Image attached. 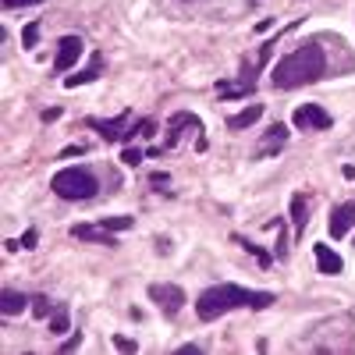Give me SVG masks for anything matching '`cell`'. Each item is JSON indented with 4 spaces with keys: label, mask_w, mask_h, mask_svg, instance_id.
I'll use <instances>...</instances> for the list:
<instances>
[{
    "label": "cell",
    "mask_w": 355,
    "mask_h": 355,
    "mask_svg": "<svg viewBox=\"0 0 355 355\" xmlns=\"http://www.w3.org/2000/svg\"><path fill=\"white\" fill-rule=\"evenodd\" d=\"M291 224H295V234H306V227H309V199H306V192H295L291 196Z\"/></svg>",
    "instance_id": "12"
},
{
    "label": "cell",
    "mask_w": 355,
    "mask_h": 355,
    "mask_svg": "<svg viewBox=\"0 0 355 355\" xmlns=\"http://www.w3.org/2000/svg\"><path fill=\"white\" fill-rule=\"evenodd\" d=\"M82 153H85V150H82V146H68V150H64L61 157H82Z\"/></svg>",
    "instance_id": "30"
},
{
    "label": "cell",
    "mask_w": 355,
    "mask_h": 355,
    "mask_svg": "<svg viewBox=\"0 0 355 355\" xmlns=\"http://www.w3.org/2000/svg\"><path fill=\"white\" fill-rule=\"evenodd\" d=\"M25 306H33V299H28V295H21V291H11V288H4V291H0V313H4V316H18Z\"/></svg>",
    "instance_id": "13"
},
{
    "label": "cell",
    "mask_w": 355,
    "mask_h": 355,
    "mask_svg": "<svg viewBox=\"0 0 355 355\" xmlns=\"http://www.w3.org/2000/svg\"><path fill=\"white\" fill-rule=\"evenodd\" d=\"M259 117H263V103H249L245 110H239V114H231V117H227V128H231V132H242V128L256 125Z\"/></svg>",
    "instance_id": "14"
},
{
    "label": "cell",
    "mask_w": 355,
    "mask_h": 355,
    "mask_svg": "<svg viewBox=\"0 0 355 355\" xmlns=\"http://www.w3.org/2000/svg\"><path fill=\"white\" fill-rule=\"evenodd\" d=\"M274 306V291H245L239 284H214L196 299V316L202 323H214L234 309H266Z\"/></svg>",
    "instance_id": "2"
},
{
    "label": "cell",
    "mask_w": 355,
    "mask_h": 355,
    "mask_svg": "<svg viewBox=\"0 0 355 355\" xmlns=\"http://www.w3.org/2000/svg\"><path fill=\"white\" fill-rule=\"evenodd\" d=\"M50 189L61 199H68V202H85V199H96L100 182H96V174L89 167H64V171L53 174Z\"/></svg>",
    "instance_id": "3"
},
{
    "label": "cell",
    "mask_w": 355,
    "mask_h": 355,
    "mask_svg": "<svg viewBox=\"0 0 355 355\" xmlns=\"http://www.w3.org/2000/svg\"><path fill=\"white\" fill-rule=\"evenodd\" d=\"M114 348H121V352H135L139 345H135V341H128V338H114Z\"/></svg>",
    "instance_id": "26"
},
{
    "label": "cell",
    "mask_w": 355,
    "mask_h": 355,
    "mask_svg": "<svg viewBox=\"0 0 355 355\" xmlns=\"http://www.w3.org/2000/svg\"><path fill=\"white\" fill-rule=\"evenodd\" d=\"M270 25H274V18H263V21H256V33H266Z\"/></svg>",
    "instance_id": "31"
},
{
    "label": "cell",
    "mask_w": 355,
    "mask_h": 355,
    "mask_svg": "<svg viewBox=\"0 0 355 355\" xmlns=\"http://www.w3.org/2000/svg\"><path fill=\"white\" fill-rule=\"evenodd\" d=\"M36 242H40V234H36L33 227H28V231L21 234V249H36Z\"/></svg>",
    "instance_id": "24"
},
{
    "label": "cell",
    "mask_w": 355,
    "mask_h": 355,
    "mask_svg": "<svg viewBox=\"0 0 355 355\" xmlns=\"http://www.w3.org/2000/svg\"><path fill=\"white\" fill-rule=\"evenodd\" d=\"M36 43H40V21H28L21 28V46L25 50H36Z\"/></svg>",
    "instance_id": "19"
},
{
    "label": "cell",
    "mask_w": 355,
    "mask_h": 355,
    "mask_svg": "<svg viewBox=\"0 0 355 355\" xmlns=\"http://www.w3.org/2000/svg\"><path fill=\"white\" fill-rule=\"evenodd\" d=\"M189 128L202 135V121H199V114H192V110H174V114H171V121H167V135H164L167 150H174V146L182 142V135H185Z\"/></svg>",
    "instance_id": "5"
},
{
    "label": "cell",
    "mask_w": 355,
    "mask_h": 355,
    "mask_svg": "<svg viewBox=\"0 0 355 355\" xmlns=\"http://www.w3.org/2000/svg\"><path fill=\"white\" fill-rule=\"evenodd\" d=\"M274 256H277V259L288 256V231H284V227H281V234H277V249H274Z\"/></svg>",
    "instance_id": "23"
},
{
    "label": "cell",
    "mask_w": 355,
    "mask_h": 355,
    "mask_svg": "<svg viewBox=\"0 0 355 355\" xmlns=\"http://www.w3.org/2000/svg\"><path fill=\"white\" fill-rule=\"evenodd\" d=\"M57 306L46 299V295H33V316H40V320H50V313H53Z\"/></svg>",
    "instance_id": "18"
},
{
    "label": "cell",
    "mask_w": 355,
    "mask_h": 355,
    "mask_svg": "<svg viewBox=\"0 0 355 355\" xmlns=\"http://www.w3.org/2000/svg\"><path fill=\"white\" fill-rule=\"evenodd\" d=\"M157 132V121H153V117H142V121H135L128 132H125V139L121 142H132V139H150Z\"/></svg>",
    "instance_id": "16"
},
{
    "label": "cell",
    "mask_w": 355,
    "mask_h": 355,
    "mask_svg": "<svg viewBox=\"0 0 355 355\" xmlns=\"http://www.w3.org/2000/svg\"><path fill=\"white\" fill-rule=\"evenodd\" d=\"M121 164H128V167H139V164H142V150H135V146H128V150L121 153Z\"/></svg>",
    "instance_id": "22"
},
{
    "label": "cell",
    "mask_w": 355,
    "mask_h": 355,
    "mask_svg": "<svg viewBox=\"0 0 355 355\" xmlns=\"http://www.w3.org/2000/svg\"><path fill=\"white\" fill-rule=\"evenodd\" d=\"M234 242H239V245H242V249H245V252H252V256H256V259H259V266H270V256H266V252H263V249H256V245H252V242H249V239H242V234H234Z\"/></svg>",
    "instance_id": "21"
},
{
    "label": "cell",
    "mask_w": 355,
    "mask_h": 355,
    "mask_svg": "<svg viewBox=\"0 0 355 355\" xmlns=\"http://www.w3.org/2000/svg\"><path fill=\"white\" fill-rule=\"evenodd\" d=\"M291 125L299 132H327L334 125V117L327 114V107H320V103H302V107H295Z\"/></svg>",
    "instance_id": "4"
},
{
    "label": "cell",
    "mask_w": 355,
    "mask_h": 355,
    "mask_svg": "<svg viewBox=\"0 0 355 355\" xmlns=\"http://www.w3.org/2000/svg\"><path fill=\"white\" fill-rule=\"evenodd\" d=\"M284 142H288V125H270L263 135V142L256 146V157H274L284 150Z\"/></svg>",
    "instance_id": "10"
},
{
    "label": "cell",
    "mask_w": 355,
    "mask_h": 355,
    "mask_svg": "<svg viewBox=\"0 0 355 355\" xmlns=\"http://www.w3.org/2000/svg\"><path fill=\"white\" fill-rule=\"evenodd\" d=\"M355 227V202H341L331 210V220H327V231L331 239H345V234Z\"/></svg>",
    "instance_id": "8"
},
{
    "label": "cell",
    "mask_w": 355,
    "mask_h": 355,
    "mask_svg": "<svg viewBox=\"0 0 355 355\" xmlns=\"http://www.w3.org/2000/svg\"><path fill=\"white\" fill-rule=\"evenodd\" d=\"M78 345H82V334H71V338H68V341L61 345V352H75Z\"/></svg>",
    "instance_id": "27"
},
{
    "label": "cell",
    "mask_w": 355,
    "mask_h": 355,
    "mask_svg": "<svg viewBox=\"0 0 355 355\" xmlns=\"http://www.w3.org/2000/svg\"><path fill=\"white\" fill-rule=\"evenodd\" d=\"M128 121H132V114H121V117H114V121H103V117H85V128L100 132L107 142H121L125 132H128Z\"/></svg>",
    "instance_id": "7"
},
{
    "label": "cell",
    "mask_w": 355,
    "mask_h": 355,
    "mask_svg": "<svg viewBox=\"0 0 355 355\" xmlns=\"http://www.w3.org/2000/svg\"><path fill=\"white\" fill-rule=\"evenodd\" d=\"M68 327H71L68 309H64V306H57V309L50 313V331H53V334H68Z\"/></svg>",
    "instance_id": "17"
},
{
    "label": "cell",
    "mask_w": 355,
    "mask_h": 355,
    "mask_svg": "<svg viewBox=\"0 0 355 355\" xmlns=\"http://www.w3.org/2000/svg\"><path fill=\"white\" fill-rule=\"evenodd\" d=\"M61 117V107H50V110H43V121H57Z\"/></svg>",
    "instance_id": "28"
},
{
    "label": "cell",
    "mask_w": 355,
    "mask_h": 355,
    "mask_svg": "<svg viewBox=\"0 0 355 355\" xmlns=\"http://www.w3.org/2000/svg\"><path fill=\"white\" fill-rule=\"evenodd\" d=\"M100 71H103V57H100V53H93V64H89L85 71H78V75H71V78H64V85H68V89L89 85V82H96V78H100Z\"/></svg>",
    "instance_id": "15"
},
{
    "label": "cell",
    "mask_w": 355,
    "mask_h": 355,
    "mask_svg": "<svg viewBox=\"0 0 355 355\" xmlns=\"http://www.w3.org/2000/svg\"><path fill=\"white\" fill-rule=\"evenodd\" d=\"M82 57V40L78 36H64L57 40V57H53V71H68Z\"/></svg>",
    "instance_id": "9"
},
{
    "label": "cell",
    "mask_w": 355,
    "mask_h": 355,
    "mask_svg": "<svg viewBox=\"0 0 355 355\" xmlns=\"http://www.w3.org/2000/svg\"><path fill=\"white\" fill-rule=\"evenodd\" d=\"M313 256H316L320 274H341V270H345V259H341L327 242H316V245H313Z\"/></svg>",
    "instance_id": "11"
},
{
    "label": "cell",
    "mask_w": 355,
    "mask_h": 355,
    "mask_svg": "<svg viewBox=\"0 0 355 355\" xmlns=\"http://www.w3.org/2000/svg\"><path fill=\"white\" fill-rule=\"evenodd\" d=\"M135 220L132 217H107V220H100V227L103 231H110V234H117V231H128Z\"/></svg>",
    "instance_id": "20"
},
{
    "label": "cell",
    "mask_w": 355,
    "mask_h": 355,
    "mask_svg": "<svg viewBox=\"0 0 355 355\" xmlns=\"http://www.w3.org/2000/svg\"><path fill=\"white\" fill-rule=\"evenodd\" d=\"M33 4H43V0H4L8 11H15V8H33Z\"/></svg>",
    "instance_id": "25"
},
{
    "label": "cell",
    "mask_w": 355,
    "mask_h": 355,
    "mask_svg": "<svg viewBox=\"0 0 355 355\" xmlns=\"http://www.w3.org/2000/svg\"><path fill=\"white\" fill-rule=\"evenodd\" d=\"M150 299L160 306L164 316H178V309L185 306V291L182 284H150Z\"/></svg>",
    "instance_id": "6"
},
{
    "label": "cell",
    "mask_w": 355,
    "mask_h": 355,
    "mask_svg": "<svg viewBox=\"0 0 355 355\" xmlns=\"http://www.w3.org/2000/svg\"><path fill=\"white\" fill-rule=\"evenodd\" d=\"M178 352H182V355H202V348H199V345H182Z\"/></svg>",
    "instance_id": "29"
},
{
    "label": "cell",
    "mask_w": 355,
    "mask_h": 355,
    "mask_svg": "<svg viewBox=\"0 0 355 355\" xmlns=\"http://www.w3.org/2000/svg\"><path fill=\"white\" fill-rule=\"evenodd\" d=\"M327 75V53H323L320 43H302L299 50L284 53L281 61L270 71V85L277 93H288V89H302L309 82H320Z\"/></svg>",
    "instance_id": "1"
}]
</instances>
